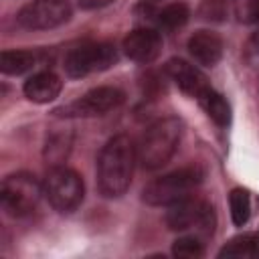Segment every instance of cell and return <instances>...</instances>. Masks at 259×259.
Masks as SVG:
<instances>
[{"instance_id":"obj_11","label":"cell","mask_w":259,"mask_h":259,"mask_svg":"<svg viewBox=\"0 0 259 259\" xmlns=\"http://www.w3.org/2000/svg\"><path fill=\"white\" fill-rule=\"evenodd\" d=\"M166 73L184 93H188L190 97H196V99H198V95L202 91H206L210 87L206 77H204V73L198 67H194L188 61H184V59H176V57L170 59L166 63Z\"/></svg>"},{"instance_id":"obj_2","label":"cell","mask_w":259,"mask_h":259,"mask_svg":"<svg viewBox=\"0 0 259 259\" xmlns=\"http://www.w3.org/2000/svg\"><path fill=\"white\" fill-rule=\"evenodd\" d=\"M180 136H182V121L178 117L158 119L146 130L138 146V162L146 170L162 168L174 156L180 144Z\"/></svg>"},{"instance_id":"obj_4","label":"cell","mask_w":259,"mask_h":259,"mask_svg":"<svg viewBox=\"0 0 259 259\" xmlns=\"http://www.w3.org/2000/svg\"><path fill=\"white\" fill-rule=\"evenodd\" d=\"M42 188L51 206L59 212H73L85 196L83 178L67 166H53L45 178Z\"/></svg>"},{"instance_id":"obj_21","label":"cell","mask_w":259,"mask_h":259,"mask_svg":"<svg viewBox=\"0 0 259 259\" xmlns=\"http://www.w3.org/2000/svg\"><path fill=\"white\" fill-rule=\"evenodd\" d=\"M202 253L204 247L198 237H178L172 245V255L178 259H198Z\"/></svg>"},{"instance_id":"obj_9","label":"cell","mask_w":259,"mask_h":259,"mask_svg":"<svg viewBox=\"0 0 259 259\" xmlns=\"http://www.w3.org/2000/svg\"><path fill=\"white\" fill-rule=\"evenodd\" d=\"M121 103H123V93L119 89L95 87L87 91L83 97L75 99L73 103L55 109V113L63 117H95V115H105L117 109Z\"/></svg>"},{"instance_id":"obj_15","label":"cell","mask_w":259,"mask_h":259,"mask_svg":"<svg viewBox=\"0 0 259 259\" xmlns=\"http://www.w3.org/2000/svg\"><path fill=\"white\" fill-rule=\"evenodd\" d=\"M219 257H235V259H259V235L245 233L231 239L221 251Z\"/></svg>"},{"instance_id":"obj_5","label":"cell","mask_w":259,"mask_h":259,"mask_svg":"<svg viewBox=\"0 0 259 259\" xmlns=\"http://www.w3.org/2000/svg\"><path fill=\"white\" fill-rule=\"evenodd\" d=\"M42 194H45V188L28 172L10 174L2 180V186H0L2 208L10 217H24L32 212Z\"/></svg>"},{"instance_id":"obj_6","label":"cell","mask_w":259,"mask_h":259,"mask_svg":"<svg viewBox=\"0 0 259 259\" xmlns=\"http://www.w3.org/2000/svg\"><path fill=\"white\" fill-rule=\"evenodd\" d=\"M117 61V51L109 42H91L75 47L65 57V71L69 77H87L109 69Z\"/></svg>"},{"instance_id":"obj_13","label":"cell","mask_w":259,"mask_h":259,"mask_svg":"<svg viewBox=\"0 0 259 259\" xmlns=\"http://www.w3.org/2000/svg\"><path fill=\"white\" fill-rule=\"evenodd\" d=\"M24 95L34 103H49L59 97L63 89V81L53 71H40L26 79L24 83Z\"/></svg>"},{"instance_id":"obj_14","label":"cell","mask_w":259,"mask_h":259,"mask_svg":"<svg viewBox=\"0 0 259 259\" xmlns=\"http://www.w3.org/2000/svg\"><path fill=\"white\" fill-rule=\"evenodd\" d=\"M198 103H200V107L208 113V117L217 125H223V127L229 125V121H231V107H229L227 99L221 93H217L212 87H208L206 91H202L198 95Z\"/></svg>"},{"instance_id":"obj_7","label":"cell","mask_w":259,"mask_h":259,"mask_svg":"<svg viewBox=\"0 0 259 259\" xmlns=\"http://www.w3.org/2000/svg\"><path fill=\"white\" fill-rule=\"evenodd\" d=\"M71 14L69 0H32L18 10L16 22L28 30H49L65 24Z\"/></svg>"},{"instance_id":"obj_20","label":"cell","mask_w":259,"mask_h":259,"mask_svg":"<svg viewBox=\"0 0 259 259\" xmlns=\"http://www.w3.org/2000/svg\"><path fill=\"white\" fill-rule=\"evenodd\" d=\"M229 204H231V219L237 227H243L249 221L251 214V198L245 188H233L229 194Z\"/></svg>"},{"instance_id":"obj_1","label":"cell","mask_w":259,"mask_h":259,"mask_svg":"<svg viewBox=\"0 0 259 259\" xmlns=\"http://www.w3.org/2000/svg\"><path fill=\"white\" fill-rule=\"evenodd\" d=\"M138 150L132 138L119 134L113 136L99 152L97 158V186L107 198L121 196L132 182Z\"/></svg>"},{"instance_id":"obj_16","label":"cell","mask_w":259,"mask_h":259,"mask_svg":"<svg viewBox=\"0 0 259 259\" xmlns=\"http://www.w3.org/2000/svg\"><path fill=\"white\" fill-rule=\"evenodd\" d=\"M188 18H190V8L186 2H172L156 12V24L166 32H174L182 28L188 22Z\"/></svg>"},{"instance_id":"obj_23","label":"cell","mask_w":259,"mask_h":259,"mask_svg":"<svg viewBox=\"0 0 259 259\" xmlns=\"http://www.w3.org/2000/svg\"><path fill=\"white\" fill-rule=\"evenodd\" d=\"M245 55H247V61L253 65V67H259V32H255L249 42H247V49H245Z\"/></svg>"},{"instance_id":"obj_18","label":"cell","mask_w":259,"mask_h":259,"mask_svg":"<svg viewBox=\"0 0 259 259\" xmlns=\"http://www.w3.org/2000/svg\"><path fill=\"white\" fill-rule=\"evenodd\" d=\"M34 55L30 51H2L0 71L4 75H22L34 67Z\"/></svg>"},{"instance_id":"obj_12","label":"cell","mask_w":259,"mask_h":259,"mask_svg":"<svg viewBox=\"0 0 259 259\" xmlns=\"http://www.w3.org/2000/svg\"><path fill=\"white\" fill-rule=\"evenodd\" d=\"M188 53L198 65L214 67L223 57V40L217 32L198 30L188 38Z\"/></svg>"},{"instance_id":"obj_3","label":"cell","mask_w":259,"mask_h":259,"mask_svg":"<svg viewBox=\"0 0 259 259\" xmlns=\"http://www.w3.org/2000/svg\"><path fill=\"white\" fill-rule=\"evenodd\" d=\"M202 182V170L198 166H186L174 172H168L152 180L144 188V202L152 206H170L186 196Z\"/></svg>"},{"instance_id":"obj_24","label":"cell","mask_w":259,"mask_h":259,"mask_svg":"<svg viewBox=\"0 0 259 259\" xmlns=\"http://www.w3.org/2000/svg\"><path fill=\"white\" fill-rule=\"evenodd\" d=\"M111 2H115V0H79V6L85 10H97V8H103Z\"/></svg>"},{"instance_id":"obj_25","label":"cell","mask_w":259,"mask_h":259,"mask_svg":"<svg viewBox=\"0 0 259 259\" xmlns=\"http://www.w3.org/2000/svg\"><path fill=\"white\" fill-rule=\"evenodd\" d=\"M158 2H160V0H142V4H144V6H148V8H150V6H154V4H158Z\"/></svg>"},{"instance_id":"obj_17","label":"cell","mask_w":259,"mask_h":259,"mask_svg":"<svg viewBox=\"0 0 259 259\" xmlns=\"http://www.w3.org/2000/svg\"><path fill=\"white\" fill-rule=\"evenodd\" d=\"M239 0H202L198 16L206 22H227L237 12Z\"/></svg>"},{"instance_id":"obj_19","label":"cell","mask_w":259,"mask_h":259,"mask_svg":"<svg viewBox=\"0 0 259 259\" xmlns=\"http://www.w3.org/2000/svg\"><path fill=\"white\" fill-rule=\"evenodd\" d=\"M69 150H71V134H67V132L53 134V136H49L47 146H45V160L59 166L69 156Z\"/></svg>"},{"instance_id":"obj_22","label":"cell","mask_w":259,"mask_h":259,"mask_svg":"<svg viewBox=\"0 0 259 259\" xmlns=\"http://www.w3.org/2000/svg\"><path fill=\"white\" fill-rule=\"evenodd\" d=\"M241 18L251 24H259V0H243Z\"/></svg>"},{"instance_id":"obj_10","label":"cell","mask_w":259,"mask_h":259,"mask_svg":"<svg viewBox=\"0 0 259 259\" xmlns=\"http://www.w3.org/2000/svg\"><path fill=\"white\" fill-rule=\"evenodd\" d=\"M123 53L136 63H152L162 53V36L154 28H136L123 38Z\"/></svg>"},{"instance_id":"obj_8","label":"cell","mask_w":259,"mask_h":259,"mask_svg":"<svg viewBox=\"0 0 259 259\" xmlns=\"http://www.w3.org/2000/svg\"><path fill=\"white\" fill-rule=\"evenodd\" d=\"M166 225L172 231H186L196 227L204 235H210L214 229V212L208 202L186 196L168 206Z\"/></svg>"}]
</instances>
